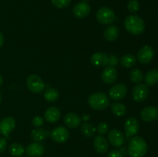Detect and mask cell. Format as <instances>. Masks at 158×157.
I'll use <instances>...</instances> for the list:
<instances>
[{"instance_id":"obj_1","label":"cell","mask_w":158,"mask_h":157,"mask_svg":"<svg viewBox=\"0 0 158 157\" xmlns=\"http://www.w3.org/2000/svg\"><path fill=\"white\" fill-rule=\"evenodd\" d=\"M148 152V144L140 136H134L128 146V154L131 157H143Z\"/></svg>"},{"instance_id":"obj_2","label":"cell","mask_w":158,"mask_h":157,"mask_svg":"<svg viewBox=\"0 0 158 157\" xmlns=\"http://www.w3.org/2000/svg\"><path fill=\"white\" fill-rule=\"evenodd\" d=\"M124 26L127 31L134 35H139L145 30L144 21L137 15H128L124 21Z\"/></svg>"},{"instance_id":"obj_3","label":"cell","mask_w":158,"mask_h":157,"mask_svg":"<svg viewBox=\"0 0 158 157\" xmlns=\"http://www.w3.org/2000/svg\"><path fill=\"white\" fill-rule=\"evenodd\" d=\"M88 104L95 110H104L109 107L110 101L103 92H94L88 98Z\"/></svg>"},{"instance_id":"obj_4","label":"cell","mask_w":158,"mask_h":157,"mask_svg":"<svg viewBox=\"0 0 158 157\" xmlns=\"http://www.w3.org/2000/svg\"><path fill=\"white\" fill-rule=\"evenodd\" d=\"M97 22L102 25H110L115 21L116 15L114 11L108 7H102L96 14Z\"/></svg>"},{"instance_id":"obj_5","label":"cell","mask_w":158,"mask_h":157,"mask_svg":"<svg viewBox=\"0 0 158 157\" xmlns=\"http://www.w3.org/2000/svg\"><path fill=\"white\" fill-rule=\"evenodd\" d=\"M26 86L29 91L33 93H40L45 89V83L37 75H29L26 80Z\"/></svg>"},{"instance_id":"obj_6","label":"cell","mask_w":158,"mask_h":157,"mask_svg":"<svg viewBox=\"0 0 158 157\" xmlns=\"http://www.w3.org/2000/svg\"><path fill=\"white\" fill-rule=\"evenodd\" d=\"M127 87L123 83L114 85L109 90V95L110 99L115 101L122 100L126 97L127 94Z\"/></svg>"},{"instance_id":"obj_7","label":"cell","mask_w":158,"mask_h":157,"mask_svg":"<svg viewBox=\"0 0 158 157\" xmlns=\"http://www.w3.org/2000/svg\"><path fill=\"white\" fill-rule=\"evenodd\" d=\"M49 135L56 143H63L67 141L69 139V132L66 128L63 126H58L49 133Z\"/></svg>"},{"instance_id":"obj_8","label":"cell","mask_w":158,"mask_h":157,"mask_svg":"<svg viewBox=\"0 0 158 157\" xmlns=\"http://www.w3.org/2000/svg\"><path fill=\"white\" fill-rule=\"evenodd\" d=\"M154 56V51L150 46H144L138 51L137 60L142 64H148L153 60Z\"/></svg>"},{"instance_id":"obj_9","label":"cell","mask_w":158,"mask_h":157,"mask_svg":"<svg viewBox=\"0 0 158 157\" xmlns=\"http://www.w3.org/2000/svg\"><path fill=\"white\" fill-rule=\"evenodd\" d=\"M149 94V89L148 86L144 84H137L135 87L133 89L132 97L134 100L137 103L143 102L148 96Z\"/></svg>"},{"instance_id":"obj_10","label":"cell","mask_w":158,"mask_h":157,"mask_svg":"<svg viewBox=\"0 0 158 157\" xmlns=\"http://www.w3.org/2000/svg\"><path fill=\"white\" fill-rule=\"evenodd\" d=\"M107 139L109 143L114 147H120L125 143L124 135L119 129H112L108 132Z\"/></svg>"},{"instance_id":"obj_11","label":"cell","mask_w":158,"mask_h":157,"mask_svg":"<svg viewBox=\"0 0 158 157\" xmlns=\"http://www.w3.org/2000/svg\"><path fill=\"white\" fill-rule=\"evenodd\" d=\"M124 130L127 137L134 136L140 130V123L137 119L129 117L124 123Z\"/></svg>"},{"instance_id":"obj_12","label":"cell","mask_w":158,"mask_h":157,"mask_svg":"<svg viewBox=\"0 0 158 157\" xmlns=\"http://www.w3.org/2000/svg\"><path fill=\"white\" fill-rule=\"evenodd\" d=\"M101 78L106 84H113L117 79V71L115 67L108 66L103 69L101 74Z\"/></svg>"},{"instance_id":"obj_13","label":"cell","mask_w":158,"mask_h":157,"mask_svg":"<svg viewBox=\"0 0 158 157\" xmlns=\"http://www.w3.org/2000/svg\"><path fill=\"white\" fill-rule=\"evenodd\" d=\"M140 117L147 123L154 121L158 118V109L155 106H147L140 112Z\"/></svg>"},{"instance_id":"obj_14","label":"cell","mask_w":158,"mask_h":157,"mask_svg":"<svg viewBox=\"0 0 158 157\" xmlns=\"http://www.w3.org/2000/svg\"><path fill=\"white\" fill-rule=\"evenodd\" d=\"M15 127V120L12 117H6L0 121V134L8 135Z\"/></svg>"},{"instance_id":"obj_15","label":"cell","mask_w":158,"mask_h":157,"mask_svg":"<svg viewBox=\"0 0 158 157\" xmlns=\"http://www.w3.org/2000/svg\"><path fill=\"white\" fill-rule=\"evenodd\" d=\"M90 12V6L86 2H81L76 5L73 9V13L77 18H83Z\"/></svg>"},{"instance_id":"obj_16","label":"cell","mask_w":158,"mask_h":157,"mask_svg":"<svg viewBox=\"0 0 158 157\" xmlns=\"http://www.w3.org/2000/svg\"><path fill=\"white\" fill-rule=\"evenodd\" d=\"M44 145L38 142L31 143L26 148V153L29 157H40L44 153Z\"/></svg>"},{"instance_id":"obj_17","label":"cell","mask_w":158,"mask_h":157,"mask_svg":"<svg viewBox=\"0 0 158 157\" xmlns=\"http://www.w3.org/2000/svg\"><path fill=\"white\" fill-rule=\"evenodd\" d=\"M94 146L96 152L100 154H104L107 152L108 148H109V144L108 142L104 136L102 135H97L94 139Z\"/></svg>"},{"instance_id":"obj_18","label":"cell","mask_w":158,"mask_h":157,"mask_svg":"<svg viewBox=\"0 0 158 157\" xmlns=\"http://www.w3.org/2000/svg\"><path fill=\"white\" fill-rule=\"evenodd\" d=\"M90 62L94 66L97 67L106 66L108 64V55L105 52H95L91 56Z\"/></svg>"},{"instance_id":"obj_19","label":"cell","mask_w":158,"mask_h":157,"mask_svg":"<svg viewBox=\"0 0 158 157\" xmlns=\"http://www.w3.org/2000/svg\"><path fill=\"white\" fill-rule=\"evenodd\" d=\"M60 116H61V112L56 106H51L48 108L44 114L46 120L50 123H56L60 119Z\"/></svg>"},{"instance_id":"obj_20","label":"cell","mask_w":158,"mask_h":157,"mask_svg":"<svg viewBox=\"0 0 158 157\" xmlns=\"http://www.w3.org/2000/svg\"><path fill=\"white\" fill-rule=\"evenodd\" d=\"M64 123L68 128L76 129L81 123V118L77 114L69 112V113H67L65 115Z\"/></svg>"},{"instance_id":"obj_21","label":"cell","mask_w":158,"mask_h":157,"mask_svg":"<svg viewBox=\"0 0 158 157\" xmlns=\"http://www.w3.org/2000/svg\"><path fill=\"white\" fill-rule=\"evenodd\" d=\"M120 35V30L118 27L114 25H110L108 27L105 29L104 32H103V36L105 39L109 42H114L118 38Z\"/></svg>"},{"instance_id":"obj_22","label":"cell","mask_w":158,"mask_h":157,"mask_svg":"<svg viewBox=\"0 0 158 157\" xmlns=\"http://www.w3.org/2000/svg\"><path fill=\"white\" fill-rule=\"evenodd\" d=\"M49 136V132L43 128H36L31 132V137L35 142L41 143Z\"/></svg>"},{"instance_id":"obj_23","label":"cell","mask_w":158,"mask_h":157,"mask_svg":"<svg viewBox=\"0 0 158 157\" xmlns=\"http://www.w3.org/2000/svg\"><path fill=\"white\" fill-rule=\"evenodd\" d=\"M144 81L147 86H153L158 83V69H153L148 71L145 75Z\"/></svg>"},{"instance_id":"obj_24","label":"cell","mask_w":158,"mask_h":157,"mask_svg":"<svg viewBox=\"0 0 158 157\" xmlns=\"http://www.w3.org/2000/svg\"><path fill=\"white\" fill-rule=\"evenodd\" d=\"M80 131H81L82 134L86 137H93L96 133V129L95 126L91 123H88V122H84L82 124L81 128H80Z\"/></svg>"},{"instance_id":"obj_25","label":"cell","mask_w":158,"mask_h":157,"mask_svg":"<svg viewBox=\"0 0 158 157\" xmlns=\"http://www.w3.org/2000/svg\"><path fill=\"white\" fill-rule=\"evenodd\" d=\"M111 111L116 116L121 117L126 115L127 107L123 103L115 102V103L111 104Z\"/></svg>"},{"instance_id":"obj_26","label":"cell","mask_w":158,"mask_h":157,"mask_svg":"<svg viewBox=\"0 0 158 157\" xmlns=\"http://www.w3.org/2000/svg\"><path fill=\"white\" fill-rule=\"evenodd\" d=\"M137 62V58L133 54H126L120 58V64L124 68H131Z\"/></svg>"},{"instance_id":"obj_27","label":"cell","mask_w":158,"mask_h":157,"mask_svg":"<svg viewBox=\"0 0 158 157\" xmlns=\"http://www.w3.org/2000/svg\"><path fill=\"white\" fill-rule=\"evenodd\" d=\"M60 96L58 90L54 88H49L46 89L43 94V97L48 102H55L56 101Z\"/></svg>"},{"instance_id":"obj_28","label":"cell","mask_w":158,"mask_h":157,"mask_svg":"<svg viewBox=\"0 0 158 157\" xmlns=\"http://www.w3.org/2000/svg\"><path fill=\"white\" fill-rule=\"evenodd\" d=\"M9 151L10 154L13 156H22L25 152V149L19 143H14L11 144L9 147Z\"/></svg>"},{"instance_id":"obj_29","label":"cell","mask_w":158,"mask_h":157,"mask_svg":"<svg viewBox=\"0 0 158 157\" xmlns=\"http://www.w3.org/2000/svg\"><path fill=\"white\" fill-rule=\"evenodd\" d=\"M130 78L136 84H139L143 80V74L139 69H134L130 72Z\"/></svg>"},{"instance_id":"obj_30","label":"cell","mask_w":158,"mask_h":157,"mask_svg":"<svg viewBox=\"0 0 158 157\" xmlns=\"http://www.w3.org/2000/svg\"><path fill=\"white\" fill-rule=\"evenodd\" d=\"M51 2L56 8L63 9V8H66L69 6L71 0H51Z\"/></svg>"},{"instance_id":"obj_31","label":"cell","mask_w":158,"mask_h":157,"mask_svg":"<svg viewBox=\"0 0 158 157\" xmlns=\"http://www.w3.org/2000/svg\"><path fill=\"white\" fill-rule=\"evenodd\" d=\"M97 130L100 133V135H105V134L108 133V132H109L110 126L107 123H104V122H101L97 126Z\"/></svg>"},{"instance_id":"obj_32","label":"cell","mask_w":158,"mask_h":157,"mask_svg":"<svg viewBox=\"0 0 158 157\" xmlns=\"http://www.w3.org/2000/svg\"><path fill=\"white\" fill-rule=\"evenodd\" d=\"M127 9L131 12H136L140 9V3L137 0H130L127 3Z\"/></svg>"},{"instance_id":"obj_33","label":"cell","mask_w":158,"mask_h":157,"mask_svg":"<svg viewBox=\"0 0 158 157\" xmlns=\"http://www.w3.org/2000/svg\"><path fill=\"white\" fill-rule=\"evenodd\" d=\"M119 63V59L117 58V55H110V56H108V66H113V67H115L118 65Z\"/></svg>"},{"instance_id":"obj_34","label":"cell","mask_w":158,"mask_h":157,"mask_svg":"<svg viewBox=\"0 0 158 157\" xmlns=\"http://www.w3.org/2000/svg\"><path fill=\"white\" fill-rule=\"evenodd\" d=\"M32 125H33L35 127H40V126H43V123H44V119H43V117L37 115V116H35L32 119Z\"/></svg>"},{"instance_id":"obj_35","label":"cell","mask_w":158,"mask_h":157,"mask_svg":"<svg viewBox=\"0 0 158 157\" xmlns=\"http://www.w3.org/2000/svg\"><path fill=\"white\" fill-rule=\"evenodd\" d=\"M106 157H124L123 154L119 150H112L108 153Z\"/></svg>"},{"instance_id":"obj_36","label":"cell","mask_w":158,"mask_h":157,"mask_svg":"<svg viewBox=\"0 0 158 157\" xmlns=\"http://www.w3.org/2000/svg\"><path fill=\"white\" fill-rule=\"evenodd\" d=\"M7 146V141L5 138L0 137V153L4 152Z\"/></svg>"},{"instance_id":"obj_37","label":"cell","mask_w":158,"mask_h":157,"mask_svg":"<svg viewBox=\"0 0 158 157\" xmlns=\"http://www.w3.org/2000/svg\"><path fill=\"white\" fill-rule=\"evenodd\" d=\"M89 119H90V116L88 114H83L81 117V120H83L84 122H88L89 120Z\"/></svg>"},{"instance_id":"obj_38","label":"cell","mask_w":158,"mask_h":157,"mask_svg":"<svg viewBox=\"0 0 158 157\" xmlns=\"http://www.w3.org/2000/svg\"><path fill=\"white\" fill-rule=\"evenodd\" d=\"M3 43H4V36H3L2 33L0 32V48L3 46Z\"/></svg>"},{"instance_id":"obj_39","label":"cell","mask_w":158,"mask_h":157,"mask_svg":"<svg viewBox=\"0 0 158 157\" xmlns=\"http://www.w3.org/2000/svg\"><path fill=\"white\" fill-rule=\"evenodd\" d=\"M2 83H3V78H2V76L0 75V86L2 85Z\"/></svg>"},{"instance_id":"obj_40","label":"cell","mask_w":158,"mask_h":157,"mask_svg":"<svg viewBox=\"0 0 158 157\" xmlns=\"http://www.w3.org/2000/svg\"><path fill=\"white\" fill-rule=\"evenodd\" d=\"M2 94L0 93V103H1V101H2Z\"/></svg>"},{"instance_id":"obj_41","label":"cell","mask_w":158,"mask_h":157,"mask_svg":"<svg viewBox=\"0 0 158 157\" xmlns=\"http://www.w3.org/2000/svg\"><path fill=\"white\" fill-rule=\"evenodd\" d=\"M157 119H158V118H157Z\"/></svg>"}]
</instances>
